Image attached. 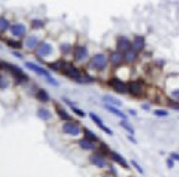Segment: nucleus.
<instances>
[{
    "instance_id": "nucleus-1",
    "label": "nucleus",
    "mask_w": 179,
    "mask_h": 177,
    "mask_svg": "<svg viewBox=\"0 0 179 177\" xmlns=\"http://www.w3.org/2000/svg\"><path fill=\"white\" fill-rule=\"evenodd\" d=\"M0 67L3 69H6V71H10L12 76H13L18 82H26V80H28V76H26L23 71H22V69L19 68L18 66L9 64V63H7V62H1V61H0Z\"/></svg>"
},
{
    "instance_id": "nucleus-2",
    "label": "nucleus",
    "mask_w": 179,
    "mask_h": 177,
    "mask_svg": "<svg viewBox=\"0 0 179 177\" xmlns=\"http://www.w3.org/2000/svg\"><path fill=\"white\" fill-rule=\"evenodd\" d=\"M25 66L28 67L29 69H31L32 71H34V73H36L38 75H41V76H43V77H45L47 79V82H49L51 85L53 86H57L58 83L56 82V80L54 79V78L51 76V74H49V71H46V69H44L43 67H41V66H38L36 64H33V63H30V62H28V63H25Z\"/></svg>"
},
{
    "instance_id": "nucleus-3",
    "label": "nucleus",
    "mask_w": 179,
    "mask_h": 177,
    "mask_svg": "<svg viewBox=\"0 0 179 177\" xmlns=\"http://www.w3.org/2000/svg\"><path fill=\"white\" fill-rule=\"evenodd\" d=\"M62 71H64V74L66 75V76H68V77L72 78V79L76 80V82H81V80L84 79L80 74V71H78L75 66L69 63H63Z\"/></svg>"
},
{
    "instance_id": "nucleus-4",
    "label": "nucleus",
    "mask_w": 179,
    "mask_h": 177,
    "mask_svg": "<svg viewBox=\"0 0 179 177\" xmlns=\"http://www.w3.org/2000/svg\"><path fill=\"white\" fill-rule=\"evenodd\" d=\"M107 57L104 54H97L90 61V67L97 71H101L107 66Z\"/></svg>"
},
{
    "instance_id": "nucleus-5",
    "label": "nucleus",
    "mask_w": 179,
    "mask_h": 177,
    "mask_svg": "<svg viewBox=\"0 0 179 177\" xmlns=\"http://www.w3.org/2000/svg\"><path fill=\"white\" fill-rule=\"evenodd\" d=\"M108 85L114 90V92H119V94H125L127 92V85L121 80L120 78H111L108 82Z\"/></svg>"
},
{
    "instance_id": "nucleus-6",
    "label": "nucleus",
    "mask_w": 179,
    "mask_h": 177,
    "mask_svg": "<svg viewBox=\"0 0 179 177\" xmlns=\"http://www.w3.org/2000/svg\"><path fill=\"white\" fill-rule=\"evenodd\" d=\"M63 131L66 133V134H69V135H78L80 133V127L76 124L74 122H66L65 124L63 126Z\"/></svg>"
},
{
    "instance_id": "nucleus-7",
    "label": "nucleus",
    "mask_w": 179,
    "mask_h": 177,
    "mask_svg": "<svg viewBox=\"0 0 179 177\" xmlns=\"http://www.w3.org/2000/svg\"><path fill=\"white\" fill-rule=\"evenodd\" d=\"M131 42L130 40L125 36H120L117 41V50L120 53H125L127 51L131 49Z\"/></svg>"
},
{
    "instance_id": "nucleus-8",
    "label": "nucleus",
    "mask_w": 179,
    "mask_h": 177,
    "mask_svg": "<svg viewBox=\"0 0 179 177\" xmlns=\"http://www.w3.org/2000/svg\"><path fill=\"white\" fill-rule=\"evenodd\" d=\"M127 92L133 96H140L143 92V85L141 82H136V80L130 82L127 85Z\"/></svg>"
},
{
    "instance_id": "nucleus-9",
    "label": "nucleus",
    "mask_w": 179,
    "mask_h": 177,
    "mask_svg": "<svg viewBox=\"0 0 179 177\" xmlns=\"http://www.w3.org/2000/svg\"><path fill=\"white\" fill-rule=\"evenodd\" d=\"M53 52V47L51 44H49V43H41L40 46L38 47V50H36V54H38V56H41V57H45L47 56V55H49L51 53Z\"/></svg>"
},
{
    "instance_id": "nucleus-10",
    "label": "nucleus",
    "mask_w": 179,
    "mask_h": 177,
    "mask_svg": "<svg viewBox=\"0 0 179 177\" xmlns=\"http://www.w3.org/2000/svg\"><path fill=\"white\" fill-rule=\"evenodd\" d=\"M88 55V51H87L86 46L83 45H77L74 50V57L76 61H83L86 58Z\"/></svg>"
},
{
    "instance_id": "nucleus-11",
    "label": "nucleus",
    "mask_w": 179,
    "mask_h": 177,
    "mask_svg": "<svg viewBox=\"0 0 179 177\" xmlns=\"http://www.w3.org/2000/svg\"><path fill=\"white\" fill-rule=\"evenodd\" d=\"M89 116H90V118H91V120H93V122H95L96 124H97V126L99 127V128L101 129V130H103V131L106 132L107 134L112 135V131H111V130H110L109 128H107V127L104 126L103 122H102V120H101V119H100V118L98 117V116H97V114L93 113V112H90Z\"/></svg>"
},
{
    "instance_id": "nucleus-12",
    "label": "nucleus",
    "mask_w": 179,
    "mask_h": 177,
    "mask_svg": "<svg viewBox=\"0 0 179 177\" xmlns=\"http://www.w3.org/2000/svg\"><path fill=\"white\" fill-rule=\"evenodd\" d=\"M109 156L111 157V160L114 161L116 163L120 164L121 166H123L124 168H129V165H127L125 158L122 156V155L119 154V153H117V152H114V151H110L109 152Z\"/></svg>"
},
{
    "instance_id": "nucleus-13",
    "label": "nucleus",
    "mask_w": 179,
    "mask_h": 177,
    "mask_svg": "<svg viewBox=\"0 0 179 177\" xmlns=\"http://www.w3.org/2000/svg\"><path fill=\"white\" fill-rule=\"evenodd\" d=\"M10 31H11V33L15 35V36H23V35L25 34L26 29L23 24L17 23V24H13V26L10 28Z\"/></svg>"
},
{
    "instance_id": "nucleus-14",
    "label": "nucleus",
    "mask_w": 179,
    "mask_h": 177,
    "mask_svg": "<svg viewBox=\"0 0 179 177\" xmlns=\"http://www.w3.org/2000/svg\"><path fill=\"white\" fill-rule=\"evenodd\" d=\"M90 162H91L93 165L97 166V167H100V168H102V167H104V166L107 165V162L104 160V157L101 156L100 154L91 155V156H90Z\"/></svg>"
},
{
    "instance_id": "nucleus-15",
    "label": "nucleus",
    "mask_w": 179,
    "mask_h": 177,
    "mask_svg": "<svg viewBox=\"0 0 179 177\" xmlns=\"http://www.w3.org/2000/svg\"><path fill=\"white\" fill-rule=\"evenodd\" d=\"M104 109L106 110H108L109 112H111V113H113V114H116L117 117H119V118H122L123 120H127V117L125 116V113L124 112H122L120 109H118L117 107H114V106H112V105H108V103H104Z\"/></svg>"
},
{
    "instance_id": "nucleus-16",
    "label": "nucleus",
    "mask_w": 179,
    "mask_h": 177,
    "mask_svg": "<svg viewBox=\"0 0 179 177\" xmlns=\"http://www.w3.org/2000/svg\"><path fill=\"white\" fill-rule=\"evenodd\" d=\"M144 45H145V40L143 36H135L134 41H133V50H135L136 52L141 51V50L144 49Z\"/></svg>"
},
{
    "instance_id": "nucleus-17",
    "label": "nucleus",
    "mask_w": 179,
    "mask_h": 177,
    "mask_svg": "<svg viewBox=\"0 0 179 177\" xmlns=\"http://www.w3.org/2000/svg\"><path fill=\"white\" fill-rule=\"evenodd\" d=\"M136 56H137V52L135 50L130 49L129 51H127L124 53V60L127 61V63H132L136 60Z\"/></svg>"
},
{
    "instance_id": "nucleus-18",
    "label": "nucleus",
    "mask_w": 179,
    "mask_h": 177,
    "mask_svg": "<svg viewBox=\"0 0 179 177\" xmlns=\"http://www.w3.org/2000/svg\"><path fill=\"white\" fill-rule=\"evenodd\" d=\"M38 37L34 36V35H31V36H28L25 39V42H24V44H25V46L28 47V49L32 50L34 49L35 46L38 45Z\"/></svg>"
},
{
    "instance_id": "nucleus-19",
    "label": "nucleus",
    "mask_w": 179,
    "mask_h": 177,
    "mask_svg": "<svg viewBox=\"0 0 179 177\" xmlns=\"http://www.w3.org/2000/svg\"><path fill=\"white\" fill-rule=\"evenodd\" d=\"M110 61H111V63L113 65H120L122 62V55L120 52H112L111 54H110Z\"/></svg>"
},
{
    "instance_id": "nucleus-20",
    "label": "nucleus",
    "mask_w": 179,
    "mask_h": 177,
    "mask_svg": "<svg viewBox=\"0 0 179 177\" xmlns=\"http://www.w3.org/2000/svg\"><path fill=\"white\" fill-rule=\"evenodd\" d=\"M79 145H80L81 149L84 150H95V143L93 141L86 139V137L79 141Z\"/></svg>"
},
{
    "instance_id": "nucleus-21",
    "label": "nucleus",
    "mask_w": 179,
    "mask_h": 177,
    "mask_svg": "<svg viewBox=\"0 0 179 177\" xmlns=\"http://www.w3.org/2000/svg\"><path fill=\"white\" fill-rule=\"evenodd\" d=\"M104 102L108 103V105H112V106H122V101L121 100L117 99V98L112 97V96H104L102 98Z\"/></svg>"
},
{
    "instance_id": "nucleus-22",
    "label": "nucleus",
    "mask_w": 179,
    "mask_h": 177,
    "mask_svg": "<svg viewBox=\"0 0 179 177\" xmlns=\"http://www.w3.org/2000/svg\"><path fill=\"white\" fill-rule=\"evenodd\" d=\"M36 97L42 102H47L49 100V96L45 89H39L38 92H36Z\"/></svg>"
},
{
    "instance_id": "nucleus-23",
    "label": "nucleus",
    "mask_w": 179,
    "mask_h": 177,
    "mask_svg": "<svg viewBox=\"0 0 179 177\" xmlns=\"http://www.w3.org/2000/svg\"><path fill=\"white\" fill-rule=\"evenodd\" d=\"M56 112H57V114L63 119V120H67V121L72 120V118H70V116L68 114V112H67L65 109L62 108L61 106H56Z\"/></svg>"
},
{
    "instance_id": "nucleus-24",
    "label": "nucleus",
    "mask_w": 179,
    "mask_h": 177,
    "mask_svg": "<svg viewBox=\"0 0 179 177\" xmlns=\"http://www.w3.org/2000/svg\"><path fill=\"white\" fill-rule=\"evenodd\" d=\"M38 117L41 118L42 120H49L51 118V112L45 108H40L38 110Z\"/></svg>"
},
{
    "instance_id": "nucleus-25",
    "label": "nucleus",
    "mask_w": 179,
    "mask_h": 177,
    "mask_svg": "<svg viewBox=\"0 0 179 177\" xmlns=\"http://www.w3.org/2000/svg\"><path fill=\"white\" fill-rule=\"evenodd\" d=\"M120 126H121L123 129H125V130H127V131L129 132L130 134L133 135L134 133H135V130H134V128H133V127L131 126L130 123L127 122V120H122L121 122H120Z\"/></svg>"
},
{
    "instance_id": "nucleus-26",
    "label": "nucleus",
    "mask_w": 179,
    "mask_h": 177,
    "mask_svg": "<svg viewBox=\"0 0 179 177\" xmlns=\"http://www.w3.org/2000/svg\"><path fill=\"white\" fill-rule=\"evenodd\" d=\"M84 133H85V137L86 139H88V140L90 141H98V137H97V135L93 133V132H91L90 130H88V129H85L84 130Z\"/></svg>"
},
{
    "instance_id": "nucleus-27",
    "label": "nucleus",
    "mask_w": 179,
    "mask_h": 177,
    "mask_svg": "<svg viewBox=\"0 0 179 177\" xmlns=\"http://www.w3.org/2000/svg\"><path fill=\"white\" fill-rule=\"evenodd\" d=\"M9 28V21L5 18H0V31L5 32Z\"/></svg>"
},
{
    "instance_id": "nucleus-28",
    "label": "nucleus",
    "mask_w": 179,
    "mask_h": 177,
    "mask_svg": "<svg viewBox=\"0 0 179 177\" xmlns=\"http://www.w3.org/2000/svg\"><path fill=\"white\" fill-rule=\"evenodd\" d=\"M8 45L10 46V47H13V49H20L21 43L18 42V41H15V40H9L8 41Z\"/></svg>"
},
{
    "instance_id": "nucleus-29",
    "label": "nucleus",
    "mask_w": 179,
    "mask_h": 177,
    "mask_svg": "<svg viewBox=\"0 0 179 177\" xmlns=\"http://www.w3.org/2000/svg\"><path fill=\"white\" fill-rule=\"evenodd\" d=\"M49 67L55 71H62V67H63V62H56V63L49 64Z\"/></svg>"
},
{
    "instance_id": "nucleus-30",
    "label": "nucleus",
    "mask_w": 179,
    "mask_h": 177,
    "mask_svg": "<svg viewBox=\"0 0 179 177\" xmlns=\"http://www.w3.org/2000/svg\"><path fill=\"white\" fill-rule=\"evenodd\" d=\"M154 114L157 116V117H167L168 112L166 110H163V109H157V110L154 111Z\"/></svg>"
},
{
    "instance_id": "nucleus-31",
    "label": "nucleus",
    "mask_w": 179,
    "mask_h": 177,
    "mask_svg": "<svg viewBox=\"0 0 179 177\" xmlns=\"http://www.w3.org/2000/svg\"><path fill=\"white\" fill-rule=\"evenodd\" d=\"M9 86V82L5 77L0 76V89H5Z\"/></svg>"
},
{
    "instance_id": "nucleus-32",
    "label": "nucleus",
    "mask_w": 179,
    "mask_h": 177,
    "mask_svg": "<svg viewBox=\"0 0 179 177\" xmlns=\"http://www.w3.org/2000/svg\"><path fill=\"white\" fill-rule=\"evenodd\" d=\"M32 26L34 29H40L43 26V22L41 20H38V19H35V20L32 21Z\"/></svg>"
},
{
    "instance_id": "nucleus-33",
    "label": "nucleus",
    "mask_w": 179,
    "mask_h": 177,
    "mask_svg": "<svg viewBox=\"0 0 179 177\" xmlns=\"http://www.w3.org/2000/svg\"><path fill=\"white\" fill-rule=\"evenodd\" d=\"M61 51H62L63 54H67V53H69L70 45L69 44H63V45H61Z\"/></svg>"
},
{
    "instance_id": "nucleus-34",
    "label": "nucleus",
    "mask_w": 179,
    "mask_h": 177,
    "mask_svg": "<svg viewBox=\"0 0 179 177\" xmlns=\"http://www.w3.org/2000/svg\"><path fill=\"white\" fill-rule=\"evenodd\" d=\"M171 96L174 98V99L179 100V88L173 89V90H171Z\"/></svg>"
},
{
    "instance_id": "nucleus-35",
    "label": "nucleus",
    "mask_w": 179,
    "mask_h": 177,
    "mask_svg": "<svg viewBox=\"0 0 179 177\" xmlns=\"http://www.w3.org/2000/svg\"><path fill=\"white\" fill-rule=\"evenodd\" d=\"M72 109H73V111L75 112V113H77L79 117H85V116H86L84 111H81V110H79V109L75 108V107H72Z\"/></svg>"
},
{
    "instance_id": "nucleus-36",
    "label": "nucleus",
    "mask_w": 179,
    "mask_h": 177,
    "mask_svg": "<svg viewBox=\"0 0 179 177\" xmlns=\"http://www.w3.org/2000/svg\"><path fill=\"white\" fill-rule=\"evenodd\" d=\"M131 163H132V165L134 166V167H135V168L137 169V171H139V173H141V174H143V169H142V167L139 165V164L136 163L135 161H133V160H132V162H131Z\"/></svg>"
},
{
    "instance_id": "nucleus-37",
    "label": "nucleus",
    "mask_w": 179,
    "mask_h": 177,
    "mask_svg": "<svg viewBox=\"0 0 179 177\" xmlns=\"http://www.w3.org/2000/svg\"><path fill=\"white\" fill-rule=\"evenodd\" d=\"M169 106H171V108L175 109V110H178V111H179V103L178 102H175V101H171V102H169Z\"/></svg>"
},
{
    "instance_id": "nucleus-38",
    "label": "nucleus",
    "mask_w": 179,
    "mask_h": 177,
    "mask_svg": "<svg viewBox=\"0 0 179 177\" xmlns=\"http://www.w3.org/2000/svg\"><path fill=\"white\" fill-rule=\"evenodd\" d=\"M167 165H168V167H169V168H173L174 162H173V158H171V157L167 160Z\"/></svg>"
},
{
    "instance_id": "nucleus-39",
    "label": "nucleus",
    "mask_w": 179,
    "mask_h": 177,
    "mask_svg": "<svg viewBox=\"0 0 179 177\" xmlns=\"http://www.w3.org/2000/svg\"><path fill=\"white\" fill-rule=\"evenodd\" d=\"M171 157L173 158V160L179 161V154H177V153H171Z\"/></svg>"
},
{
    "instance_id": "nucleus-40",
    "label": "nucleus",
    "mask_w": 179,
    "mask_h": 177,
    "mask_svg": "<svg viewBox=\"0 0 179 177\" xmlns=\"http://www.w3.org/2000/svg\"><path fill=\"white\" fill-rule=\"evenodd\" d=\"M127 139H129V140H131V141H132V142L134 143V144H136V140H135V139H134V137H129V135H127Z\"/></svg>"
},
{
    "instance_id": "nucleus-41",
    "label": "nucleus",
    "mask_w": 179,
    "mask_h": 177,
    "mask_svg": "<svg viewBox=\"0 0 179 177\" xmlns=\"http://www.w3.org/2000/svg\"><path fill=\"white\" fill-rule=\"evenodd\" d=\"M143 109H145V110H148V109H150V107L146 106V105H143Z\"/></svg>"
},
{
    "instance_id": "nucleus-42",
    "label": "nucleus",
    "mask_w": 179,
    "mask_h": 177,
    "mask_svg": "<svg viewBox=\"0 0 179 177\" xmlns=\"http://www.w3.org/2000/svg\"><path fill=\"white\" fill-rule=\"evenodd\" d=\"M130 113H132L133 116H135V114H136V112L134 111V110H130Z\"/></svg>"
}]
</instances>
